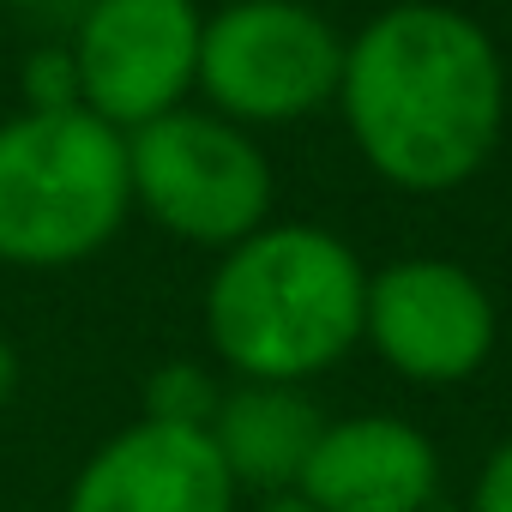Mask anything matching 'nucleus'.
<instances>
[{"label": "nucleus", "mask_w": 512, "mask_h": 512, "mask_svg": "<svg viewBox=\"0 0 512 512\" xmlns=\"http://www.w3.org/2000/svg\"><path fill=\"white\" fill-rule=\"evenodd\" d=\"M344 127L398 193H452L500 145L506 67L494 37L440 0H398L344 43Z\"/></svg>", "instance_id": "f257e3e1"}, {"label": "nucleus", "mask_w": 512, "mask_h": 512, "mask_svg": "<svg viewBox=\"0 0 512 512\" xmlns=\"http://www.w3.org/2000/svg\"><path fill=\"white\" fill-rule=\"evenodd\" d=\"M368 266L320 223H260L205 284V338L241 380L302 386L362 344Z\"/></svg>", "instance_id": "f03ea898"}, {"label": "nucleus", "mask_w": 512, "mask_h": 512, "mask_svg": "<svg viewBox=\"0 0 512 512\" xmlns=\"http://www.w3.org/2000/svg\"><path fill=\"white\" fill-rule=\"evenodd\" d=\"M133 211L127 133L85 103H37L0 121V260L79 266Z\"/></svg>", "instance_id": "7ed1b4c3"}, {"label": "nucleus", "mask_w": 512, "mask_h": 512, "mask_svg": "<svg viewBox=\"0 0 512 512\" xmlns=\"http://www.w3.org/2000/svg\"><path fill=\"white\" fill-rule=\"evenodd\" d=\"M133 205L175 241L235 247L272 223V163L217 109H169L127 133Z\"/></svg>", "instance_id": "20e7f679"}, {"label": "nucleus", "mask_w": 512, "mask_h": 512, "mask_svg": "<svg viewBox=\"0 0 512 512\" xmlns=\"http://www.w3.org/2000/svg\"><path fill=\"white\" fill-rule=\"evenodd\" d=\"M344 37L308 0H229L199 31L205 103L235 127H284L338 103Z\"/></svg>", "instance_id": "39448f33"}, {"label": "nucleus", "mask_w": 512, "mask_h": 512, "mask_svg": "<svg viewBox=\"0 0 512 512\" xmlns=\"http://www.w3.org/2000/svg\"><path fill=\"white\" fill-rule=\"evenodd\" d=\"M193 0H91L73 31V103L133 133L187 103L199 85Z\"/></svg>", "instance_id": "423d86ee"}, {"label": "nucleus", "mask_w": 512, "mask_h": 512, "mask_svg": "<svg viewBox=\"0 0 512 512\" xmlns=\"http://www.w3.org/2000/svg\"><path fill=\"white\" fill-rule=\"evenodd\" d=\"M362 338L410 386H458L494 350V302L458 260H392L368 272Z\"/></svg>", "instance_id": "0eeeda50"}, {"label": "nucleus", "mask_w": 512, "mask_h": 512, "mask_svg": "<svg viewBox=\"0 0 512 512\" xmlns=\"http://www.w3.org/2000/svg\"><path fill=\"white\" fill-rule=\"evenodd\" d=\"M235 494L211 428L151 410L79 464L67 512H235Z\"/></svg>", "instance_id": "6e6552de"}, {"label": "nucleus", "mask_w": 512, "mask_h": 512, "mask_svg": "<svg viewBox=\"0 0 512 512\" xmlns=\"http://www.w3.org/2000/svg\"><path fill=\"white\" fill-rule=\"evenodd\" d=\"M440 482L434 440L398 416H344L326 422L296 494L314 512H428Z\"/></svg>", "instance_id": "1a4fd4ad"}, {"label": "nucleus", "mask_w": 512, "mask_h": 512, "mask_svg": "<svg viewBox=\"0 0 512 512\" xmlns=\"http://www.w3.org/2000/svg\"><path fill=\"white\" fill-rule=\"evenodd\" d=\"M235 488L253 494H296V476L320 440V410L302 386H272V380H241L217 404V422H205Z\"/></svg>", "instance_id": "9d476101"}, {"label": "nucleus", "mask_w": 512, "mask_h": 512, "mask_svg": "<svg viewBox=\"0 0 512 512\" xmlns=\"http://www.w3.org/2000/svg\"><path fill=\"white\" fill-rule=\"evenodd\" d=\"M470 512H512V440H500L470 488Z\"/></svg>", "instance_id": "9b49d317"}, {"label": "nucleus", "mask_w": 512, "mask_h": 512, "mask_svg": "<svg viewBox=\"0 0 512 512\" xmlns=\"http://www.w3.org/2000/svg\"><path fill=\"white\" fill-rule=\"evenodd\" d=\"M19 392V350H13V338L0 332V404H7Z\"/></svg>", "instance_id": "f8f14e48"}, {"label": "nucleus", "mask_w": 512, "mask_h": 512, "mask_svg": "<svg viewBox=\"0 0 512 512\" xmlns=\"http://www.w3.org/2000/svg\"><path fill=\"white\" fill-rule=\"evenodd\" d=\"M253 512H314V506H308L302 494H266L260 506H253Z\"/></svg>", "instance_id": "ddd939ff"}, {"label": "nucleus", "mask_w": 512, "mask_h": 512, "mask_svg": "<svg viewBox=\"0 0 512 512\" xmlns=\"http://www.w3.org/2000/svg\"><path fill=\"white\" fill-rule=\"evenodd\" d=\"M0 7H43V0H0Z\"/></svg>", "instance_id": "4468645a"}]
</instances>
